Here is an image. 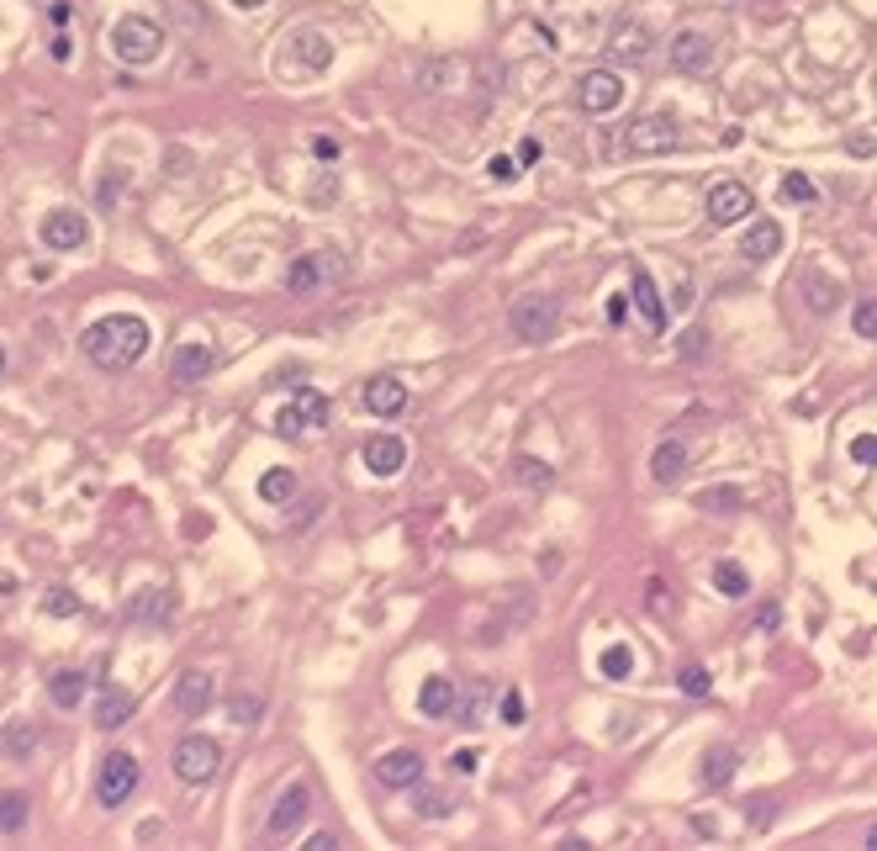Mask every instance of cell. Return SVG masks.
<instances>
[{
	"instance_id": "obj_54",
	"label": "cell",
	"mask_w": 877,
	"mask_h": 851,
	"mask_svg": "<svg viewBox=\"0 0 877 851\" xmlns=\"http://www.w3.org/2000/svg\"><path fill=\"white\" fill-rule=\"evenodd\" d=\"M69 53H74V48H69V37L59 32V37H53V59H59V64H69Z\"/></svg>"
},
{
	"instance_id": "obj_35",
	"label": "cell",
	"mask_w": 877,
	"mask_h": 851,
	"mask_svg": "<svg viewBox=\"0 0 877 851\" xmlns=\"http://www.w3.org/2000/svg\"><path fill=\"white\" fill-rule=\"evenodd\" d=\"M740 503H745L740 487H708V492H698V508L703 513H735Z\"/></svg>"
},
{
	"instance_id": "obj_11",
	"label": "cell",
	"mask_w": 877,
	"mask_h": 851,
	"mask_svg": "<svg viewBox=\"0 0 877 851\" xmlns=\"http://www.w3.org/2000/svg\"><path fill=\"white\" fill-rule=\"evenodd\" d=\"M650 43H656V37H650V22H640V16H624V22L608 27V53L619 64H640L650 53Z\"/></svg>"
},
{
	"instance_id": "obj_41",
	"label": "cell",
	"mask_w": 877,
	"mask_h": 851,
	"mask_svg": "<svg viewBox=\"0 0 877 851\" xmlns=\"http://www.w3.org/2000/svg\"><path fill=\"white\" fill-rule=\"evenodd\" d=\"M259 709H265V703H259V698H249V693H233V698H228V714H233V725H254V719H259Z\"/></svg>"
},
{
	"instance_id": "obj_45",
	"label": "cell",
	"mask_w": 877,
	"mask_h": 851,
	"mask_svg": "<svg viewBox=\"0 0 877 851\" xmlns=\"http://www.w3.org/2000/svg\"><path fill=\"white\" fill-rule=\"evenodd\" d=\"M851 460L856 466H877V434H856L851 439Z\"/></svg>"
},
{
	"instance_id": "obj_15",
	"label": "cell",
	"mask_w": 877,
	"mask_h": 851,
	"mask_svg": "<svg viewBox=\"0 0 877 851\" xmlns=\"http://www.w3.org/2000/svg\"><path fill=\"white\" fill-rule=\"evenodd\" d=\"M212 365H217V355H212V344H175V355H170V381L175 386H191V381H207L212 376Z\"/></svg>"
},
{
	"instance_id": "obj_25",
	"label": "cell",
	"mask_w": 877,
	"mask_h": 851,
	"mask_svg": "<svg viewBox=\"0 0 877 851\" xmlns=\"http://www.w3.org/2000/svg\"><path fill=\"white\" fill-rule=\"evenodd\" d=\"M735 767H740V756H735L730 746H714V751L703 756V767H698V783H703V788H724V783L735 777Z\"/></svg>"
},
{
	"instance_id": "obj_8",
	"label": "cell",
	"mask_w": 877,
	"mask_h": 851,
	"mask_svg": "<svg viewBox=\"0 0 877 851\" xmlns=\"http://www.w3.org/2000/svg\"><path fill=\"white\" fill-rule=\"evenodd\" d=\"M751 212H756L751 185H740V180H719L714 191H708V222H714V228H735V222H745Z\"/></svg>"
},
{
	"instance_id": "obj_14",
	"label": "cell",
	"mask_w": 877,
	"mask_h": 851,
	"mask_svg": "<svg viewBox=\"0 0 877 851\" xmlns=\"http://www.w3.org/2000/svg\"><path fill=\"white\" fill-rule=\"evenodd\" d=\"M376 777H381V788L391 793H402V788H418L423 783V756L418 751H386L381 762H376Z\"/></svg>"
},
{
	"instance_id": "obj_28",
	"label": "cell",
	"mask_w": 877,
	"mask_h": 851,
	"mask_svg": "<svg viewBox=\"0 0 877 851\" xmlns=\"http://www.w3.org/2000/svg\"><path fill=\"white\" fill-rule=\"evenodd\" d=\"M32 751H37V730L27 725V719H22V725L0 730V756H6V762H27Z\"/></svg>"
},
{
	"instance_id": "obj_31",
	"label": "cell",
	"mask_w": 877,
	"mask_h": 851,
	"mask_svg": "<svg viewBox=\"0 0 877 851\" xmlns=\"http://www.w3.org/2000/svg\"><path fill=\"white\" fill-rule=\"evenodd\" d=\"M804 302L814 312H835L841 307V286H835L830 275H804Z\"/></svg>"
},
{
	"instance_id": "obj_20",
	"label": "cell",
	"mask_w": 877,
	"mask_h": 851,
	"mask_svg": "<svg viewBox=\"0 0 877 851\" xmlns=\"http://www.w3.org/2000/svg\"><path fill=\"white\" fill-rule=\"evenodd\" d=\"M175 709L185 719H196V714H207L212 709V672H185L175 682Z\"/></svg>"
},
{
	"instance_id": "obj_29",
	"label": "cell",
	"mask_w": 877,
	"mask_h": 851,
	"mask_svg": "<svg viewBox=\"0 0 877 851\" xmlns=\"http://www.w3.org/2000/svg\"><path fill=\"white\" fill-rule=\"evenodd\" d=\"M714 587L724 592V598L740 603V598H751V571L735 566V561H719V566H714Z\"/></svg>"
},
{
	"instance_id": "obj_39",
	"label": "cell",
	"mask_w": 877,
	"mask_h": 851,
	"mask_svg": "<svg viewBox=\"0 0 877 851\" xmlns=\"http://www.w3.org/2000/svg\"><path fill=\"white\" fill-rule=\"evenodd\" d=\"M851 328H856V339H877V296H867V302H856V312H851Z\"/></svg>"
},
{
	"instance_id": "obj_5",
	"label": "cell",
	"mask_w": 877,
	"mask_h": 851,
	"mask_svg": "<svg viewBox=\"0 0 877 851\" xmlns=\"http://www.w3.org/2000/svg\"><path fill=\"white\" fill-rule=\"evenodd\" d=\"M138 756H127V751H111L101 756V772H96V799L101 809H122L127 799H133V788H138Z\"/></svg>"
},
{
	"instance_id": "obj_36",
	"label": "cell",
	"mask_w": 877,
	"mask_h": 851,
	"mask_svg": "<svg viewBox=\"0 0 877 851\" xmlns=\"http://www.w3.org/2000/svg\"><path fill=\"white\" fill-rule=\"evenodd\" d=\"M645 608H650V614H661V619L677 614V603H671V587H666L661 577H650V582H645Z\"/></svg>"
},
{
	"instance_id": "obj_13",
	"label": "cell",
	"mask_w": 877,
	"mask_h": 851,
	"mask_svg": "<svg viewBox=\"0 0 877 851\" xmlns=\"http://www.w3.org/2000/svg\"><path fill=\"white\" fill-rule=\"evenodd\" d=\"M360 460L370 466V476H402V466H407V444L397 439V434H370L365 439V450H360Z\"/></svg>"
},
{
	"instance_id": "obj_1",
	"label": "cell",
	"mask_w": 877,
	"mask_h": 851,
	"mask_svg": "<svg viewBox=\"0 0 877 851\" xmlns=\"http://www.w3.org/2000/svg\"><path fill=\"white\" fill-rule=\"evenodd\" d=\"M148 339H154V333H148V323L138 312H106V318H96L80 333V349H85V360L101 365V370H133L148 355Z\"/></svg>"
},
{
	"instance_id": "obj_49",
	"label": "cell",
	"mask_w": 877,
	"mask_h": 851,
	"mask_svg": "<svg viewBox=\"0 0 877 851\" xmlns=\"http://www.w3.org/2000/svg\"><path fill=\"white\" fill-rule=\"evenodd\" d=\"M455 709H460V725H465V730L481 725V698H465V703H455Z\"/></svg>"
},
{
	"instance_id": "obj_53",
	"label": "cell",
	"mask_w": 877,
	"mask_h": 851,
	"mask_svg": "<svg viewBox=\"0 0 877 851\" xmlns=\"http://www.w3.org/2000/svg\"><path fill=\"white\" fill-rule=\"evenodd\" d=\"M48 22H53V27L69 22V6H64V0H53V6H48Z\"/></svg>"
},
{
	"instance_id": "obj_12",
	"label": "cell",
	"mask_w": 877,
	"mask_h": 851,
	"mask_svg": "<svg viewBox=\"0 0 877 851\" xmlns=\"http://www.w3.org/2000/svg\"><path fill=\"white\" fill-rule=\"evenodd\" d=\"M708 64H714V37H708V32L687 27V32L671 37V69H677V74H703Z\"/></svg>"
},
{
	"instance_id": "obj_52",
	"label": "cell",
	"mask_w": 877,
	"mask_h": 851,
	"mask_svg": "<svg viewBox=\"0 0 877 851\" xmlns=\"http://www.w3.org/2000/svg\"><path fill=\"white\" fill-rule=\"evenodd\" d=\"M513 159H518V164H534V159H539V143H534V138H524V143H518V154H513Z\"/></svg>"
},
{
	"instance_id": "obj_55",
	"label": "cell",
	"mask_w": 877,
	"mask_h": 851,
	"mask_svg": "<svg viewBox=\"0 0 877 851\" xmlns=\"http://www.w3.org/2000/svg\"><path fill=\"white\" fill-rule=\"evenodd\" d=\"M476 762H481L476 751H455V767H460V772H476Z\"/></svg>"
},
{
	"instance_id": "obj_38",
	"label": "cell",
	"mask_w": 877,
	"mask_h": 851,
	"mask_svg": "<svg viewBox=\"0 0 877 851\" xmlns=\"http://www.w3.org/2000/svg\"><path fill=\"white\" fill-rule=\"evenodd\" d=\"M513 476L529 481V487H550V466H545V460H534V455H518L513 460Z\"/></svg>"
},
{
	"instance_id": "obj_47",
	"label": "cell",
	"mask_w": 877,
	"mask_h": 851,
	"mask_svg": "<svg viewBox=\"0 0 877 851\" xmlns=\"http://www.w3.org/2000/svg\"><path fill=\"white\" fill-rule=\"evenodd\" d=\"M751 825H756V830L772 825V799H767V793H761V799H751Z\"/></svg>"
},
{
	"instance_id": "obj_46",
	"label": "cell",
	"mask_w": 877,
	"mask_h": 851,
	"mask_svg": "<svg viewBox=\"0 0 877 851\" xmlns=\"http://www.w3.org/2000/svg\"><path fill=\"white\" fill-rule=\"evenodd\" d=\"M782 196H788V201H814L819 191H814L809 175H788V180H782Z\"/></svg>"
},
{
	"instance_id": "obj_32",
	"label": "cell",
	"mask_w": 877,
	"mask_h": 851,
	"mask_svg": "<svg viewBox=\"0 0 877 851\" xmlns=\"http://www.w3.org/2000/svg\"><path fill=\"white\" fill-rule=\"evenodd\" d=\"M170 608H175V592L154 587V592H138V598L127 603V614H133V619H164Z\"/></svg>"
},
{
	"instance_id": "obj_42",
	"label": "cell",
	"mask_w": 877,
	"mask_h": 851,
	"mask_svg": "<svg viewBox=\"0 0 877 851\" xmlns=\"http://www.w3.org/2000/svg\"><path fill=\"white\" fill-rule=\"evenodd\" d=\"M418 820H444V814H450V799H444V793H418Z\"/></svg>"
},
{
	"instance_id": "obj_10",
	"label": "cell",
	"mask_w": 877,
	"mask_h": 851,
	"mask_svg": "<svg viewBox=\"0 0 877 851\" xmlns=\"http://www.w3.org/2000/svg\"><path fill=\"white\" fill-rule=\"evenodd\" d=\"M37 238H43V249H53V254H69V249H80L85 238H90V222H85L80 212L59 207V212H48V217H43V228H37Z\"/></svg>"
},
{
	"instance_id": "obj_21",
	"label": "cell",
	"mask_w": 877,
	"mask_h": 851,
	"mask_svg": "<svg viewBox=\"0 0 877 851\" xmlns=\"http://www.w3.org/2000/svg\"><path fill=\"white\" fill-rule=\"evenodd\" d=\"M782 249V228L772 217H761V222H751V228H745V238H740V254L751 259V265H767V259Z\"/></svg>"
},
{
	"instance_id": "obj_17",
	"label": "cell",
	"mask_w": 877,
	"mask_h": 851,
	"mask_svg": "<svg viewBox=\"0 0 877 851\" xmlns=\"http://www.w3.org/2000/svg\"><path fill=\"white\" fill-rule=\"evenodd\" d=\"M455 703H460L455 677H444V672L423 677V688H418V709H423V719H450V714H455Z\"/></svg>"
},
{
	"instance_id": "obj_43",
	"label": "cell",
	"mask_w": 877,
	"mask_h": 851,
	"mask_svg": "<svg viewBox=\"0 0 877 851\" xmlns=\"http://www.w3.org/2000/svg\"><path fill=\"white\" fill-rule=\"evenodd\" d=\"M677 355H682V360H703V355H708V333H703V328H687L682 344H677Z\"/></svg>"
},
{
	"instance_id": "obj_7",
	"label": "cell",
	"mask_w": 877,
	"mask_h": 851,
	"mask_svg": "<svg viewBox=\"0 0 877 851\" xmlns=\"http://www.w3.org/2000/svg\"><path fill=\"white\" fill-rule=\"evenodd\" d=\"M217 762H222V751H217L212 735H185L175 746V756H170L180 783H207V777H217Z\"/></svg>"
},
{
	"instance_id": "obj_4",
	"label": "cell",
	"mask_w": 877,
	"mask_h": 851,
	"mask_svg": "<svg viewBox=\"0 0 877 851\" xmlns=\"http://www.w3.org/2000/svg\"><path fill=\"white\" fill-rule=\"evenodd\" d=\"M323 423H328V397L312 392V386H296V397L275 413L270 429L281 434V439H307V434L323 429Z\"/></svg>"
},
{
	"instance_id": "obj_6",
	"label": "cell",
	"mask_w": 877,
	"mask_h": 851,
	"mask_svg": "<svg viewBox=\"0 0 877 851\" xmlns=\"http://www.w3.org/2000/svg\"><path fill=\"white\" fill-rule=\"evenodd\" d=\"M629 148L640 159H661V154H671V148H682L677 117H671V111H650V117H640L629 127Z\"/></svg>"
},
{
	"instance_id": "obj_16",
	"label": "cell",
	"mask_w": 877,
	"mask_h": 851,
	"mask_svg": "<svg viewBox=\"0 0 877 851\" xmlns=\"http://www.w3.org/2000/svg\"><path fill=\"white\" fill-rule=\"evenodd\" d=\"M307 809H312L307 783H291L281 799H275V809H270V836H291V830L307 820Z\"/></svg>"
},
{
	"instance_id": "obj_27",
	"label": "cell",
	"mask_w": 877,
	"mask_h": 851,
	"mask_svg": "<svg viewBox=\"0 0 877 851\" xmlns=\"http://www.w3.org/2000/svg\"><path fill=\"white\" fill-rule=\"evenodd\" d=\"M27 804H32V799H27V793H16V788L0 793V836H22V830H27V814H32Z\"/></svg>"
},
{
	"instance_id": "obj_9",
	"label": "cell",
	"mask_w": 877,
	"mask_h": 851,
	"mask_svg": "<svg viewBox=\"0 0 877 851\" xmlns=\"http://www.w3.org/2000/svg\"><path fill=\"white\" fill-rule=\"evenodd\" d=\"M576 106L592 111V117H608V111L624 106V80L613 69H592L582 74V85H576Z\"/></svg>"
},
{
	"instance_id": "obj_26",
	"label": "cell",
	"mask_w": 877,
	"mask_h": 851,
	"mask_svg": "<svg viewBox=\"0 0 877 851\" xmlns=\"http://www.w3.org/2000/svg\"><path fill=\"white\" fill-rule=\"evenodd\" d=\"M286 286L296 296H312L317 286H323V259H317V254H296L291 270H286Z\"/></svg>"
},
{
	"instance_id": "obj_48",
	"label": "cell",
	"mask_w": 877,
	"mask_h": 851,
	"mask_svg": "<svg viewBox=\"0 0 877 851\" xmlns=\"http://www.w3.org/2000/svg\"><path fill=\"white\" fill-rule=\"evenodd\" d=\"M487 170H492V180H518V159H508V154H497V159L487 164Z\"/></svg>"
},
{
	"instance_id": "obj_24",
	"label": "cell",
	"mask_w": 877,
	"mask_h": 851,
	"mask_svg": "<svg viewBox=\"0 0 877 851\" xmlns=\"http://www.w3.org/2000/svg\"><path fill=\"white\" fill-rule=\"evenodd\" d=\"M291 43H296V48H291V59L302 64V69H328L333 48H328V37H323V32H307V27H302V32H291Z\"/></svg>"
},
{
	"instance_id": "obj_22",
	"label": "cell",
	"mask_w": 877,
	"mask_h": 851,
	"mask_svg": "<svg viewBox=\"0 0 877 851\" xmlns=\"http://www.w3.org/2000/svg\"><path fill=\"white\" fill-rule=\"evenodd\" d=\"M650 476H656L661 487H677V481L687 476V444L682 439L656 444V455H650Z\"/></svg>"
},
{
	"instance_id": "obj_34",
	"label": "cell",
	"mask_w": 877,
	"mask_h": 851,
	"mask_svg": "<svg viewBox=\"0 0 877 851\" xmlns=\"http://www.w3.org/2000/svg\"><path fill=\"white\" fill-rule=\"evenodd\" d=\"M597 672H603L608 682H624L634 672V651H629V645H608L603 661H597Z\"/></svg>"
},
{
	"instance_id": "obj_40",
	"label": "cell",
	"mask_w": 877,
	"mask_h": 851,
	"mask_svg": "<svg viewBox=\"0 0 877 851\" xmlns=\"http://www.w3.org/2000/svg\"><path fill=\"white\" fill-rule=\"evenodd\" d=\"M677 688L687 698H708V688H714V677L703 672V666H682V677H677Z\"/></svg>"
},
{
	"instance_id": "obj_56",
	"label": "cell",
	"mask_w": 877,
	"mask_h": 851,
	"mask_svg": "<svg viewBox=\"0 0 877 851\" xmlns=\"http://www.w3.org/2000/svg\"><path fill=\"white\" fill-rule=\"evenodd\" d=\"M233 6H238V11H259L265 0H233Z\"/></svg>"
},
{
	"instance_id": "obj_57",
	"label": "cell",
	"mask_w": 877,
	"mask_h": 851,
	"mask_svg": "<svg viewBox=\"0 0 877 851\" xmlns=\"http://www.w3.org/2000/svg\"><path fill=\"white\" fill-rule=\"evenodd\" d=\"M867 851H877V825L867 830Z\"/></svg>"
},
{
	"instance_id": "obj_3",
	"label": "cell",
	"mask_w": 877,
	"mask_h": 851,
	"mask_svg": "<svg viewBox=\"0 0 877 851\" xmlns=\"http://www.w3.org/2000/svg\"><path fill=\"white\" fill-rule=\"evenodd\" d=\"M508 328H513L524 344H550L555 328H561V302H555L550 291L518 296V302L508 307Z\"/></svg>"
},
{
	"instance_id": "obj_33",
	"label": "cell",
	"mask_w": 877,
	"mask_h": 851,
	"mask_svg": "<svg viewBox=\"0 0 877 851\" xmlns=\"http://www.w3.org/2000/svg\"><path fill=\"white\" fill-rule=\"evenodd\" d=\"M48 698L59 703V709H74V703L85 698V677L80 672H59V677L48 682Z\"/></svg>"
},
{
	"instance_id": "obj_18",
	"label": "cell",
	"mask_w": 877,
	"mask_h": 851,
	"mask_svg": "<svg viewBox=\"0 0 877 851\" xmlns=\"http://www.w3.org/2000/svg\"><path fill=\"white\" fill-rule=\"evenodd\" d=\"M365 407L376 418H397L402 407H407V386L397 381V376H370L365 381Z\"/></svg>"
},
{
	"instance_id": "obj_51",
	"label": "cell",
	"mask_w": 877,
	"mask_h": 851,
	"mask_svg": "<svg viewBox=\"0 0 877 851\" xmlns=\"http://www.w3.org/2000/svg\"><path fill=\"white\" fill-rule=\"evenodd\" d=\"M312 851H339V836H328V830H317V836L307 841Z\"/></svg>"
},
{
	"instance_id": "obj_23",
	"label": "cell",
	"mask_w": 877,
	"mask_h": 851,
	"mask_svg": "<svg viewBox=\"0 0 877 851\" xmlns=\"http://www.w3.org/2000/svg\"><path fill=\"white\" fill-rule=\"evenodd\" d=\"M629 275H634V307H640V312H645V323H650V333H661V328H666V302H661V291H656V281H650V270H640V265H634Z\"/></svg>"
},
{
	"instance_id": "obj_2",
	"label": "cell",
	"mask_w": 877,
	"mask_h": 851,
	"mask_svg": "<svg viewBox=\"0 0 877 851\" xmlns=\"http://www.w3.org/2000/svg\"><path fill=\"white\" fill-rule=\"evenodd\" d=\"M111 53H117L127 69L154 64L164 53V27L154 22V16H122V22L111 27Z\"/></svg>"
},
{
	"instance_id": "obj_50",
	"label": "cell",
	"mask_w": 877,
	"mask_h": 851,
	"mask_svg": "<svg viewBox=\"0 0 877 851\" xmlns=\"http://www.w3.org/2000/svg\"><path fill=\"white\" fill-rule=\"evenodd\" d=\"M777 624H782V608H777V603H767V608L756 614V629H777Z\"/></svg>"
},
{
	"instance_id": "obj_19",
	"label": "cell",
	"mask_w": 877,
	"mask_h": 851,
	"mask_svg": "<svg viewBox=\"0 0 877 851\" xmlns=\"http://www.w3.org/2000/svg\"><path fill=\"white\" fill-rule=\"evenodd\" d=\"M133 714H138V698L127 693V688H111V682H106V688L96 693V725L101 730H122Z\"/></svg>"
},
{
	"instance_id": "obj_37",
	"label": "cell",
	"mask_w": 877,
	"mask_h": 851,
	"mask_svg": "<svg viewBox=\"0 0 877 851\" xmlns=\"http://www.w3.org/2000/svg\"><path fill=\"white\" fill-rule=\"evenodd\" d=\"M43 614H53V619H74V614H80V598H74L69 587H53L48 598H43Z\"/></svg>"
},
{
	"instance_id": "obj_58",
	"label": "cell",
	"mask_w": 877,
	"mask_h": 851,
	"mask_svg": "<svg viewBox=\"0 0 877 851\" xmlns=\"http://www.w3.org/2000/svg\"><path fill=\"white\" fill-rule=\"evenodd\" d=\"M0 376H6V349H0Z\"/></svg>"
},
{
	"instance_id": "obj_30",
	"label": "cell",
	"mask_w": 877,
	"mask_h": 851,
	"mask_svg": "<svg viewBox=\"0 0 877 851\" xmlns=\"http://www.w3.org/2000/svg\"><path fill=\"white\" fill-rule=\"evenodd\" d=\"M291 492H296V476L286 471V466H270L265 476H259V497H265L270 508H281V503H291Z\"/></svg>"
},
{
	"instance_id": "obj_44",
	"label": "cell",
	"mask_w": 877,
	"mask_h": 851,
	"mask_svg": "<svg viewBox=\"0 0 877 851\" xmlns=\"http://www.w3.org/2000/svg\"><path fill=\"white\" fill-rule=\"evenodd\" d=\"M524 719H529V709H524V693L508 688V693H502V725H524Z\"/></svg>"
}]
</instances>
